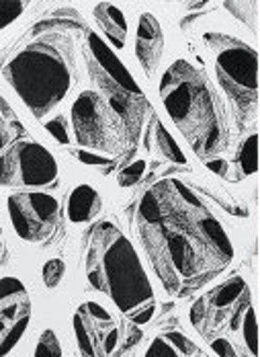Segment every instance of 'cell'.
<instances>
[{
	"label": "cell",
	"instance_id": "1",
	"mask_svg": "<svg viewBox=\"0 0 260 357\" xmlns=\"http://www.w3.org/2000/svg\"><path fill=\"white\" fill-rule=\"evenodd\" d=\"M136 228L170 294L203 286L234 259V245L211 208L179 178L154 183L136 206Z\"/></svg>",
	"mask_w": 260,
	"mask_h": 357
},
{
	"label": "cell",
	"instance_id": "2",
	"mask_svg": "<svg viewBox=\"0 0 260 357\" xmlns=\"http://www.w3.org/2000/svg\"><path fill=\"white\" fill-rule=\"evenodd\" d=\"M88 25L72 10H54L33 23L0 54V70L35 119H43L72 91L78 76V45Z\"/></svg>",
	"mask_w": 260,
	"mask_h": 357
},
{
	"label": "cell",
	"instance_id": "3",
	"mask_svg": "<svg viewBox=\"0 0 260 357\" xmlns=\"http://www.w3.org/2000/svg\"><path fill=\"white\" fill-rule=\"evenodd\" d=\"M160 99L177 130L201 160H211L229 146L227 111L205 72L177 60L160 78Z\"/></svg>",
	"mask_w": 260,
	"mask_h": 357
},
{
	"label": "cell",
	"instance_id": "4",
	"mask_svg": "<svg viewBox=\"0 0 260 357\" xmlns=\"http://www.w3.org/2000/svg\"><path fill=\"white\" fill-rule=\"evenodd\" d=\"M86 273L90 286L105 291L133 324L152 321V284L133 245L111 222H99L88 232Z\"/></svg>",
	"mask_w": 260,
	"mask_h": 357
},
{
	"label": "cell",
	"instance_id": "5",
	"mask_svg": "<svg viewBox=\"0 0 260 357\" xmlns=\"http://www.w3.org/2000/svg\"><path fill=\"white\" fill-rule=\"evenodd\" d=\"M82 56L90 78L101 91L99 95L105 97L113 111L123 119L131 140L136 142L148 109V99L144 91L133 80L129 70L121 64V60L113 54L111 47L97 33L88 31V36L84 37Z\"/></svg>",
	"mask_w": 260,
	"mask_h": 357
},
{
	"label": "cell",
	"instance_id": "6",
	"mask_svg": "<svg viewBox=\"0 0 260 357\" xmlns=\"http://www.w3.org/2000/svg\"><path fill=\"white\" fill-rule=\"evenodd\" d=\"M203 41L213 56L218 84L234 107L238 126H246L254 119L259 105V52L225 33H207Z\"/></svg>",
	"mask_w": 260,
	"mask_h": 357
},
{
	"label": "cell",
	"instance_id": "7",
	"mask_svg": "<svg viewBox=\"0 0 260 357\" xmlns=\"http://www.w3.org/2000/svg\"><path fill=\"white\" fill-rule=\"evenodd\" d=\"M76 142L86 150L117 154L133 144L123 119L113 111L105 97L95 91H84L70 111Z\"/></svg>",
	"mask_w": 260,
	"mask_h": 357
},
{
	"label": "cell",
	"instance_id": "8",
	"mask_svg": "<svg viewBox=\"0 0 260 357\" xmlns=\"http://www.w3.org/2000/svg\"><path fill=\"white\" fill-rule=\"evenodd\" d=\"M60 167L54 154L35 140H19L0 154V185L10 189L54 187Z\"/></svg>",
	"mask_w": 260,
	"mask_h": 357
},
{
	"label": "cell",
	"instance_id": "9",
	"mask_svg": "<svg viewBox=\"0 0 260 357\" xmlns=\"http://www.w3.org/2000/svg\"><path fill=\"white\" fill-rule=\"evenodd\" d=\"M6 210L15 232L27 243H41L54 236L62 218L60 202L54 195L35 189L10 193Z\"/></svg>",
	"mask_w": 260,
	"mask_h": 357
},
{
	"label": "cell",
	"instance_id": "10",
	"mask_svg": "<svg viewBox=\"0 0 260 357\" xmlns=\"http://www.w3.org/2000/svg\"><path fill=\"white\" fill-rule=\"evenodd\" d=\"M31 321L29 298L17 278L0 280V357L8 356L23 339Z\"/></svg>",
	"mask_w": 260,
	"mask_h": 357
},
{
	"label": "cell",
	"instance_id": "11",
	"mask_svg": "<svg viewBox=\"0 0 260 357\" xmlns=\"http://www.w3.org/2000/svg\"><path fill=\"white\" fill-rule=\"evenodd\" d=\"M136 56L148 78H154L164 58V31L152 13H142L136 33Z\"/></svg>",
	"mask_w": 260,
	"mask_h": 357
},
{
	"label": "cell",
	"instance_id": "12",
	"mask_svg": "<svg viewBox=\"0 0 260 357\" xmlns=\"http://www.w3.org/2000/svg\"><path fill=\"white\" fill-rule=\"evenodd\" d=\"M92 17L115 50H123L127 41V21L119 6L111 2H101L92 8Z\"/></svg>",
	"mask_w": 260,
	"mask_h": 357
},
{
	"label": "cell",
	"instance_id": "13",
	"mask_svg": "<svg viewBox=\"0 0 260 357\" xmlns=\"http://www.w3.org/2000/svg\"><path fill=\"white\" fill-rule=\"evenodd\" d=\"M101 210H103V197L95 187L78 185L72 189V193L68 197V206H66L70 222L86 224L101 214Z\"/></svg>",
	"mask_w": 260,
	"mask_h": 357
},
{
	"label": "cell",
	"instance_id": "14",
	"mask_svg": "<svg viewBox=\"0 0 260 357\" xmlns=\"http://www.w3.org/2000/svg\"><path fill=\"white\" fill-rule=\"evenodd\" d=\"M146 142H148V148H154L166 160L177 162V165H186L185 152L181 150L179 144L174 142V138L164 130V126L160 123L158 117L152 119V126H149L148 134H146Z\"/></svg>",
	"mask_w": 260,
	"mask_h": 357
},
{
	"label": "cell",
	"instance_id": "15",
	"mask_svg": "<svg viewBox=\"0 0 260 357\" xmlns=\"http://www.w3.org/2000/svg\"><path fill=\"white\" fill-rule=\"evenodd\" d=\"M25 126L15 113V109L8 105V101L0 95V154L10 148L21 138H25Z\"/></svg>",
	"mask_w": 260,
	"mask_h": 357
},
{
	"label": "cell",
	"instance_id": "16",
	"mask_svg": "<svg viewBox=\"0 0 260 357\" xmlns=\"http://www.w3.org/2000/svg\"><path fill=\"white\" fill-rule=\"evenodd\" d=\"M238 177H252L259 171V134L252 132L248 140H244L236 154Z\"/></svg>",
	"mask_w": 260,
	"mask_h": 357
},
{
	"label": "cell",
	"instance_id": "17",
	"mask_svg": "<svg viewBox=\"0 0 260 357\" xmlns=\"http://www.w3.org/2000/svg\"><path fill=\"white\" fill-rule=\"evenodd\" d=\"M246 291H248V286H246V282H244L242 278H231L229 282L222 284V286L213 291L211 302H213V306H218V308H227V306H231L236 300H240Z\"/></svg>",
	"mask_w": 260,
	"mask_h": 357
},
{
	"label": "cell",
	"instance_id": "18",
	"mask_svg": "<svg viewBox=\"0 0 260 357\" xmlns=\"http://www.w3.org/2000/svg\"><path fill=\"white\" fill-rule=\"evenodd\" d=\"M197 349H179L166 335L154 339V343L149 345L146 357H181V356H193Z\"/></svg>",
	"mask_w": 260,
	"mask_h": 357
},
{
	"label": "cell",
	"instance_id": "19",
	"mask_svg": "<svg viewBox=\"0 0 260 357\" xmlns=\"http://www.w3.org/2000/svg\"><path fill=\"white\" fill-rule=\"evenodd\" d=\"M33 357H62V345L58 341V335L51 328L41 333Z\"/></svg>",
	"mask_w": 260,
	"mask_h": 357
},
{
	"label": "cell",
	"instance_id": "20",
	"mask_svg": "<svg viewBox=\"0 0 260 357\" xmlns=\"http://www.w3.org/2000/svg\"><path fill=\"white\" fill-rule=\"evenodd\" d=\"M242 333H244V343L248 345L252 357H257L259 356V333H257V314H254L252 306H248V310H246Z\"/></svg>",
	"mask_w": 260,
	"mask_h": 357
},
{
	"label": "cell",
	"instance_id": "21",
	"mask_svg": "<svg viewBox=\"0 0 260 357\" xmlns=\"http://www.w3.org/2000/svg\"><path fill=\"white\" fill-rule=\"evenodd\" d=\"M64 273H66L64 261H62V259H49V261L43 265V271H41L43 284L47 287H58L60 286V282H62V278H64Z\"/></svg>",
	"mask_w": 260,
	"mask_h": 357
},
{
	"label": "cell",
	"instance_id": "22",
	"mask_svg": "<svg viewBox=\"0 0 260 357\" xmlns=\"http://www.w3.org/2000/svg\"><path fill=\"white\" fill-rule=\"evenodd\" d=\"M27 8V2H0V31L6 29L8 25H13Z\"/></svg>",
	"mask_w": 260,
	"mask_h": 357
},
{
	"label": "cell",
	"instance_id": "23",
	"mask_svg": "<svg viewBox=\"0 0 260 357\" xmlns=\"http://www.w3.org/2000/svg\"><path fill=\"white\" fill-rule=\"evenodd\" d=\"M144 173H146V160H136V162L127 165V167L119 173L117 183H119L121 187H133L136 183L142 181Z\"/></svg>",
	"mask_w": 260,
	"mask_h": 357
},
{
	"label": "cell",
	"instance_id": "24",
	"mask_svg": "<svg viewBox=\"0 0 260 357\" xmlns=\"http://www.w3.org/2000/svg\"><path fill=\"white\" fill-rule=\"evenodd\" d=\"M45 130L58 140L60 144H64V146H68L70 144V132H68V121H66V117L64 115H58V117H54V119H49L47 123H45Z\"/></svg>",
	"mask_w": 260,
	"mask_h": 357
},
{
	"label": "cell",
	"instance_id": "25",
	"mask_svg": "<svg viewBox=\"0 0 260 357\" xmlns=\"http://www.w3.org/2000/svg\"><path fill=\"white\" fill-rule=\"evenodd\" d=\"M211 349L220 357H238L234 345L227 339H216V341H211Z\"/></svg>",
	"mask_w": 260,
	"mask_h": 357
},
{
	"label": "cell",
	"instance_id": "26",
	"mask_svg": "<svg viewBox=\"0 0 260 357\" xmlns=\"http://www.w3.org/2000/svg\"><path fill=\"white\" fill-rule=\"evenodd\" d=\"M76 156H78V160H82L84 165H97V167H103V165H109V162H111L109 158H103V156H99V154L86 152V150L76 152Z\"/></svg>",
	"mask_w": 260,
	"mask_h": 357
},
{
	"label": "cell",
	"instance_id": "27",
	"mask_svg": "<svg viewBox=\"0 0 260 357\" xmlns=\"http://www.w3.org/2000/svg\"><path fill=\"white\" fill-rule=\"evenodd\" d=\"M205 165H207V169H209V171H213L218 177L227 178V173H229V165H227V160H223V158H211V160H207Z\"/></svg>",
	"mask_w": 260,
	"mask_h": 357
},
{
	"label": "cell",
	"instance_id": "28",
	"mask_svg": "<svg viewBox=\"0 0 260 357\" xmlns=\"http://www.w3.org/2000/svg\"><path fill=\"white\" fill-rule=\"evenodd\" d=\"M0 255H2V236H0Z\"/></svg>",
	"mask_w": 260,
	"mask_h": 357
}]
</instances>
